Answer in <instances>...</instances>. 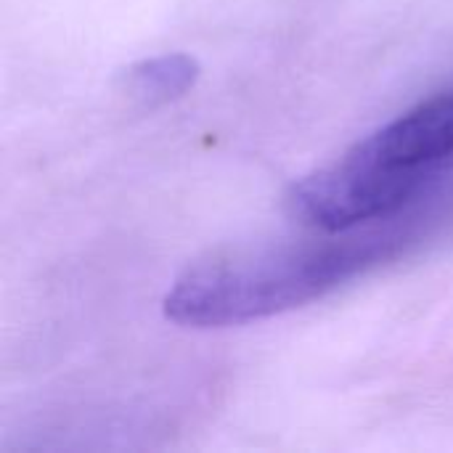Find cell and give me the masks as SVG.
Listing matches in <instances>:
<instances>
[{"label": "cell", "instance_id": "obj_2", "mask_svg": "<svg viewBox=\"0 0 453 453\" xmlns=\"http://www.w3.org/2000/svg\"><path fill=\"white\" fill-rule=\"evenodd\" d=\"M451 159L453 90H446L297 180L287 207L319 234L356 231L401 215Z\"/></svg>", "mask_w": 453, "mask_h": 453}, {"label": "cell", "instance_id": "obj_1", "mask_svg": "<svg viewBox=\"0 0 453 453\" xmlns=\"http://www.w3.org/2000/svg\"><path fill=\"white\" fill-rule=\"evenodd\" d=\"M401 215L364 231L324 234V239L281 242L204 260L175 279L162 300L165 316L191 329H223L308 305L406 250L417 236L419 218Z\"/></svg>", "mask_w": 453, "mask_h": 453}, {"label": "cell", "instance_id": "obj_3", "mask_svg": "<svg viewBox=\"0 0 453 453\" xmlns=\"http://www.w3.org/2000/svg\"><path fill=\"white\" fill-rule=\"evenodd\" d=\"M196 77H199L196 58L186 53H167V56L146 58L130 66L127 88L143 101L165 104V101L186 96L194 88Z\"/></svg>", "mask_w": 453, "mask_h": 453}]
</instances>
